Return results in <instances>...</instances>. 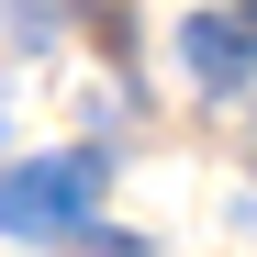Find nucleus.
Listing matches in <instances>:
<instances>
[{
  "label": "nucleus",
  "mask_w": 257,
  "mask_h": 257,
  "mask_svg": "<svg viewBox=\"0 0 257 257\" xmlns=\"http://www.w3.org/2000/svg\"><path fill=\"white\" fill-rule=\"evenodd\" d=\"M101 179H112L101 146H67V157H23V168H0V235H78V224L101 212Z\"/></svg>",
  "instance_id": "nucleus-1"
},
{
  "label": "nucleus",
  "mask_w": 257,
  "mask_h": 257,
  "mask_svg": "<svg viewBox=\"0 0 257 257\" xmlns=\"http://www.w3.org/2000/svg\"><path fill=\"white\" fill-rule=\"evenodd\" d=\"M246 23H257V0H246Z\"/></svg>",
  "instance_id": "nucleus-3"
},
{
  "label": "nucleus",
  "mask_w": 257,
  "mask_h": 257,
  "mask_svg": "<svg viewBox=\"0 0 257 257\" xmlns=\"http://www.w3.org/2000/svg\"><path fill=\"white\" fill-rule=\"evenodd\" d=\"M179 56H190L201 90L224 101V90H246V56H257V45H246V23H235V12H190V23H179Z\"/></svg>",
  "instance_id": "nucleus-2"
}]
</instances>
